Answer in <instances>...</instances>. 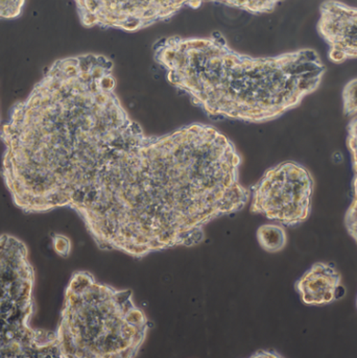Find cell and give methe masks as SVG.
Here are the masks:
<instances>
[{
  "label": "cell",
  "instance_id": "obj_1",
  "mask_svg": "<svg viewBox=\"0 0 357 358\" xmlns=\"http://www.w3.org/2000/svg\"><path fill=\"white\" fill-rule=\"evenodd\" d=\"M99 54L54 61L0 130L1 177L29 215L71 208L96 247L143 259L194 247L212 220L242 210L235 145L209 124L145 134Z\"/></svg>",
  "mask_w": 357,
  "mask_h": 358
},
{
  "label": "cell",
  "instance_id": "obj_2",
  "mask_svg": "<svg viewBox=\"0 0 357 358\" xmlns=\"http://www.w3.org/2000/svg\"><path fill=\"white\" fill-rule=\"evenodd\" d=\"M154 59L168 82L211 118L272 122L318 90L326 66L314 48L272 57L236 52L219 33L163 38Z\"/></svg>",
  "mask_w": 357,
  "mask_h": 358
},
{
  "label": "cell",
  "instance_id": "obj_3",
  "mask_svg": "<svg viewBox=\"0 0 357 358\" xmlns=\"http://www.w3.org/2000/svg\"><path fill=\"white\" fill-rule=\"evenodd\" d=\"M151 328L130 289L103 285L87 271L71 277L54 330L59 358H133Z\"/></svg>",
  "mask_w": 357,
  "mask_h": 358
},
{
  "label": "cell",
  "instance_id": "obj_4",
  "mask_svg": "<svg viewBox=\"0 0 357 358\" xmlns=\"http://www.w3.org/2000/svg\"><path fill=\"white\" fill-rule=\"evenodd\" d=\"M35 271L22 254L0 245V358H46L52 332L31 327Z\"/></svg>",
  "mask_w": 357,
  "mask_h": 358
},
{
  "label": "cell",
  "instance_id": "obj_5",
  "mask_svg": "<svg viewBox=\"0 0 357 358\" xmlns=\"http://www.w3.org/2000/svg\"><path fill=\"white\" fill-rule=\"evenodd\" d=\"M81 24L87 29L143 31L164 22L185 8L214 2L250 14L272 13L283 0H73Z\"/></svg>",
  "mask_w": 357,
  "mask_h": 358
},
{
  "label": "cell",
  "instance_id": "obj_6",
  "mask_svg": "<svg viewBox=\"0 0 357 358\" xmlns=\"http://www.w3.org/2000/svg\"><path fill=\"white\" fill-rule=\"evenodd\" d=\"M314 190V177L305 166L293 161L279 163L253 186L251 211L282 226H298L309 217Z\"/></svg>",
  "mask_w": 357,
  "mask_h": 358
},
{
  "label": "cell",
  "instance_id": "obj_7",
  "mask_svg": "<svg viewBox=\"0 0 357 358\" xmlns=\"http://www.w3.org/2000/svg\"><path fill=\"white\" fill-rule=\"evenodd\" d=\"M302 302L308 306L330 304L345 296L342 275L330 262L312 264L295 283Z\"/></svg>",
  "mask_w": 357,
  "mask_h": 358
},
{
  "label": "cell",
  "instance_id": "obj_8",
  "mask_svg": "<svg viewBox=\"0 0 357 358\" xmlns=\"http://www.w3.org/2000/svg\"><path fill=\"white\" fill-rule=\"evenodd\" d=\"M347 148L351 157L354 180H352V199L346 211L344 224L346 230L357 245V116H354L347 127Z\"/></svg>",
  "mask_w": 357,
  "mask_h": 358
},
{
  "label": "cell",
  "instance_id": "obj_9",
  "mask_svg": "<svg viewBox=\"0 0 357 358\" xmlns=\"http://www.w3.org/2000/svg\"><path fill=\"white\" fill-rule=\"evenodd\" d=\"M256 235L259 245L268 253H278L286 247L287 234L282 224H263Z\"/></svg>",
  "mask_w": 357,
  "mask_h": 358
},
{
  "label": "cell",
  "instance_id": "obj_10",
  "mask_svg": "<svg viewBox=\"0 0 357 358\" xmlns=\"http://www.w3.org/2000/svg\"><path fill=\"white\" fill-rule=\"evenodd\" d=\"M343 111L346 116L354 117L357 114V78L350 80L342 91Z\"/></svg>",
  "mask_w": 357,
  "mask_h": 358
},
{
  "label": "cell",
  "instance_id": "obj_11",
  "mask_svg": "<svg viewBox=\"0 0 357 358\" xmlns=\"http://www.w3.org/2000/svg\"><path fill=\"white\" fill-rule=\"evenodd\" d=\"M25 0H0V20H13L22 14Z\"/></svg>",
  "mask_w": 357,
  "mask_h": 358
},
{
  "label": "cell",
  "instance_id": "obj_12",
  "mask_svg": "<svg viewBox=\"0 0 357 358\" xmlns=\"http://www.w3.org/2000/svg\"><path fill=\"white\" fill-rule=\"evenodd\" d=\"M52 249L57 255L62 258L69 257L73 251V243L66 235L54 234L52 236Z\"/></svg>",
  "mask_w": 357,
  "mask_h": 358
},
{
  "label": "cell",
  "instance_id": "obj_13",
  "mask_svg": "<svg viewBox=\"0 0 357 358\" xmlns=\"http://www.w3.org/2000/svg\"><path fill=\"white\" fill-rule=\"evenodd\" d=\"M252 357H282V355L270 353V351H258L256 355H252Z\"/></svg>",
  "mask_w": 357,
  "mask_h": 358
},
{
  "label": "cell",
  "instance_id": "obj_14",
  "mask_svg": "<svg viewBox=\"0 0 357 358\" xmlns=\"http://www.w3.org/2000/svg\"><path fill=\"white\" fill-rule=\"evenodd\" d=\"M356 307H357V300H356Z\"/></svg>",
  "mask_w": 357,
  "mask_h": 358
}]
</instances>
